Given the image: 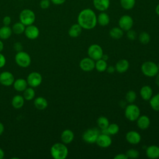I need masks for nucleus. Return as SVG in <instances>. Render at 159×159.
<instances>
[{"label":"nucleus","mask_w":159,"mask_h":159,"mask_svg":"<svg viewBox=\"0 0 159 159\" xmlns=\"http://www.w3.org/2000/svg\"><path fill=\"white\" fill-rule=\"evenodd\" d=\"M77 21L82 29L91 30L97 25V16L93 10L90 8H86L80 12Z\"/></svg>","instance_id":"obj_1"},{"label":"nucleus","mask_w":159,"mask_h":159,"mask_svg":"<svg viewBox=\"0 0 159 159\" xmlns=\"http://www.w3.org/2000/svg\"><path fill=\"white\" fill-rule=\"evenodd\" d=\"M50 154L54 159H65L68 155V149L63 142L55 143L51 147Z\"/></svg>","instance_id":"obj_2"},{"label":"nucleus","mask_w":159,"mask_h":159,"mask_svg":"<svg viewBox=\"0 0 159 159\" xmlns=\"http://www.w3.org/2000/svg\"><path fill=\"white\" fill-rule=\"evenodd\" d=\"M142 73L147 77H154L159 72L157 64L152 61H147L142 63L141 66Z\"/></svg>","instance_id":"obj_3"},{"label":"nucleus","mask_w":159,"mask_h":159,"mask_svg":"<svg viewBox=\"0 0 159 159\" xmlns=\"http://www.w3.org/2000/svg\"><path fill=\"white\" fill-rule=\"evenodd\" d=\"M124 115L125 118L129 121H136L140 115V108L133 103L127 105L124 110Z\"/></svg>","instance_id":"obj_4"},{"label":"nucleus","mask_w":159,"mask_h":159,"mask_svg":"<svg viewBox=\"0 0 159 159\" xmlns=\"http://www.w3.org/2000/svg\"><path fill=\"white\" fill-rule=\"evenodd\" d=\"M19 20L25 26L32 25L35 20V12L29 9H23L20 12Z\"/></svg>","instance_id":"obj_5"},{"label":"nucleus","mask_w":159,"mask_h":159,"mask_svg":"<svg viewBox=\"0 0 159 159\" xmlns=\"http://www.w3.org/2000/svg\"><path fill=\"white\" fill-rule=\"evenodd\" d=\"M15 61L18 66L22 68H27L31 63V58L29 53L22 50L16 53Z\"/></svg>","instance_id":"obj_6"},{"label":"nucleus","mask_w":159,"mask_h":159,"mask_svg":"<svg viewBox=\"0 0 159 159\" xmlns=\"http://www.w3.org/2000/svg\"><path fill=\"white\" fill-rule=\"evenodd\" d=\"M99 131L96 128H90L84 132L82 135L83 140L88 143H96Z\"/></svg>","instance_id":"obj_7"},{"label":"nucleus","mask_w":159,"mask_h":159,"mask_svg":"<svg viewBox=\"0 0 159 159\" xmlns=\"http://www.w3.org/2000/svg\"><path fill=\"white\" fill-rule=\"evenodd\" d=\"M103 54L102 48L98 44H92L88 48V55L89 57L94 61L102 58Z\"/></svg>","instance_id":"obj_8"},{"label":"nucleus","mask_w":159,"mask_h":159,"mask_svg":"<svg viewBox=\"0 0 159 159\" xmlns=\"http://www.w3.org/2000/svg\"><path fill=\"white\" fill-rule=\"evenodd\" d=\"M42 81V76L40 73L34 71L29 74L27 78V84L32 88H35L40 85Z\"/></svg>","instance_id":"obj_9"},{"label":"nucleus","mask_w":159,"mask_h":159,"mask_svg":"<svg viewBox=\"0 0 159 159\" xmlns=\"http://www.w3.org/2000/svg\"><path fill=\"white\" fill-rule=\"evenodd\" d=\"M119 27L122 29L124 31H127L132 29L134 20L132 17L129 15H123L122 16L118 22Z\"/></svg>","instance_id":"obj_10"},{"label":"nucleus","mask_w":159,"mask_h":159,"mask_svg":"<svg viewBox=\"0 0 159 159\" xmlns=\"http://www.w3.org/2000/svg\"><path fill=\"white\" fill-rule=\"evenodd\" d=\"M80 68L84 71L89 72L95 68V61L90 57H85L80 61Z\"/></svg>","instance_id":"obj_11"},{"label":"nucleus","mask_w":159,"mask_h":159,"mask_svg":"<svg viewBox=\"0 0 159 159\" xmlns=\"http://www.w3.org/2000/svg\"><path fill=\"white\" fill-rule=\"evenodd\" d=\"M96 143L100 147L107 148L112 144V139L110 135L101 133L99 134Z\"/></svg>","instance_id":"obj_12"},{"label":"nucleus","mask_w":159,"mask_h":159,"mask_svg":"<svg viewBox=\"0 0 159 159\" xmlns=\"http://www.w3.org/2000/svg\"><path fill=\"white\" fill-rule=\"evenodd\" d=\"M14 76L9 71H3L0 74V83L5 86H9L13 84Z\"/></svg>","instance_id":"obj_13"},{"label":"nucleus","mask_w":159,"mask_h":159,"mask_svg":"<svg viewBox=\"0 0 159 159\" xmlns=\"http://www.w3.org/2000/svg\"><path fill=\"white\" fill-rule=\"evenodd\" d=\"M24 34L27 37V38H28L29 39L34 40L39 37L40 31L39 28L37 26L32 24V25L26 26L25 29Z\"/></svg>","instance_id":"obj_14"},{"label":"nucleus","mask_w":159,"mask_h":159,"mask_svg":"<svg viewBox=\"0 0 159 159\" xmlns=\"http://www.w3.org/2000/svg\"><path fill=\"white\" fill-rule=\"evenodd\" d=\"M125 139L129 143L132 145H137L141 141V135L137 131L130 130L126 134Z\"/></svg>","instance_id":"obj_15"},{"label":"nucleus","mask_w":159,"mask_h":159,"mask_svg":"<svg viewBox=\"0 0 159 159\" xmlns=\"http://www.w3.org/2000/svg\"><path fill=\"white\" fill-rule=\"evenodd\" d=\"M145 154L150 159H157L159 158V147L152 145L146 148Z\"/></svg>","instance_id":"obj_16"},{"label":"nucleus","mask_w":159,"mask_h":159,"mask_svg":"<svg viewBox=\"0 0 159 159\" xmlns=\"http://www.w3.org/2000/svg\"><path fill=\"white\" fill-rule=\"evenodd\" d=\"M93 6L99 11H106L110 6V0H93Z\"/></svg>","instance_id":"obj_17"},{"label":"nucleus","mask_w":159,"mask_h":159,"mask_svg":"<svg viewBox=\"0 0 159 159\" xmlns=\"http://www.w3.org/2000/svg\"><path fill=\"white\" fill-rule=\"evenodd\" d=\"M136 121L138 127L142 130H145L148 129L150 124V119L146 115H140Z\"/></svg>","instance_id":"obj_18"},{"label":"nucleus","mask_w":159,"mask_h":159,"mask_svg":"<svg viewBox=\"0 0 159 159\" xmlns=\"http://www.w3.org/2000/svg\"><path fill=\"white\" fill-rule=\"evenodd\" d=\"M74 133L70 129H65L61 134V140L65 144L71 143L74 139Z\"/></svg>","instance_id":"obj_19"},{"label":"nucleus","mask_w":159,"mask_h":159,"mask_svg":"<svg viewBox=\"0 0 159 159\" xmlns=\"http://www.w3.org/2000/svg\"><path fill=\"white\" fill-rule=\"evenodd\" d=\"M140 95L144 101H149L153 96V90L150 86L145 85L141 88Z\"/></svg>","instance_id":"obj_20"},{"label":"nucleus","mask_w":159,"mask_h":159,"mask_svg":"<svg viewBox=\"0 0 159 159\" xmlns=\"http://www.w3.org/2000/svg\"><path fill=\"white\" fill-rule=\"evenodd\" d=\"M129 68V63L125 59L119 60L115 65L116 70L120 73H122L127 71Z\"/></svg>","instance_id":"obj_21"},{"label":"nucleus","mask_w":159,"mask_h":159,"mask_svg":"<svg viewBox=\"0 0 159 159\" xmlns=\"http://www.w3.org/2000/svg\"><path fill=\"white\" fill-rule=\"evenodd\" d=\"M27 80L23 78H18L14 80L13 83V86L15 90L19 92L24 91L27 88Z\"/></svg>","instance_id":"obj_22"},{"label":"nucleus","mask_w":159,"mask_h":159,"mask_svg":"<svg viewBox=\"0 0 159 159\" xmlns=\"http://www.w3.org/2000/svg\"><path fill=\"white\" fill-rule=\"evenodd\" d=\"M35 107L39 110H44L48 106V102L47 99L42 96L37 97L35 99L34 102Z\"/></svg>","instance_id":"obj_23"},{"label":"nucleus","mask_w":159,"mask_h":159,"mask_svg":"<svg viewBox=\"0 0 159 159\" xmlns=\"http://www.w3.org/2000/svg\"><path fill=\"white\" fill-rule=\"evenodd\" d=\"M110 18L109 15L104 12H101L97 17V23L101 26H106L109 24Z\"/></svg>","instance_id":"obj_24"},{"label":"nucleus","mask_w":159,"mask_h":159,"mask_svg":"<svg viewBox=\"0 0 159 159\" xmlns=\"http://www.w3.org/2000/svg\"><path fill=\"white\" fill-rule=\"evenodd\" d=\"M82 27L77 23L72 25L68 30V35L73 38L78 37L82 32Z\"/></svg>","instance_id":"obj_25"},{"label":"nucleus","mask_w":159,"mask_h":159,"mask_svg":"<svg viewBox=\"0 0 159 159\" xmlns=\"http://www.w3.org/2000/svg\"><path fill=\"white\" fill-rule=\"evenodd\" d=\"M119 125L116 123H112L109 124L107 129L101 130V133L114 135L117 134L119 132Z\"/></svg>","instance_id":"obj_26"},{"label":"nucleus","mask_w":159,"mask_h":159,"mask_svg":"<svg viewBox=\"0 0 159 159\" xmlns=\"http://www.w3.org/2000/svg\"><path fill=\"white\" fill-rule=\"evenodd\" d=\"M24 100L23 96L16 95L12 98V106L15 109H20L24 106Z\"/></svg>","instance_id":"obj_27"},{"label":"nucleus","mask_w":159,"mask_h":159,"mask_svg":"<svg viewBox=\"0 0 159 159\" xmlns=\"http://www.w3.org/2000/svg\"><path fill=\"white\" fill-rule=\"evenodd\" d=\"M12 33V29L9 26L3 25L0 28V39L6 40L11 36Z\"/></svg>","instance_id":"obj_28"},{"label":"nucleus","mask_w":159,"mask_h":159,"mask_svg":"<svg viewBox=\"0 0 159 159\" xmlns=\"http://www.w3.org/2000/svg\"><path fill=\"white\" fill-rule=\"evenodd\" d=\"M124 35V30L119 27H114L109 31V35L114 39H119Z\"/></svg>","instance_id":"obj_29"},{"label":"nucleus","mask_w":159,"mask_h":159,"mask_svg":"<svg viewBox=\"0 0 159 159\" xmlns=\"http://www.w3.org/2000/svg\"><path fill=\"white\" fill-rule=\"evenodd\" d=\"M150 106L155 111H159V93L152 96L149 100Z\"/></svg>","instance_id":"obj_30"},{"label":"nucleus","mask_w":159,"mask_h":159,"mask_svg":"<svg viewBox=\"0 0 159 159\" xmlns=\"http://www.w3.org/2000/svg\"><path fill=\"white\" fill-rule=\"evenodd\" d=\"M11 29L13 33L17 35H20L24 32L25 25H24L21 22H17L13 24Z\"/></svg>","instance_id":"obj_31"},{"label":"nucleus","mask_w":159,"mask_h":159,"mask_svg":"<svg viewBox=\"0 0 159 159\" xmlns=\"http://www.w3.org/2000/svg\"><path fill=\"white\" fill-rule=\"evenodd\" d=\"M107 67V61L101 58L95 62V68L99 72H104L106 70Z\"/></svg>","instance_id":"obj_32"},{"label":"nucleus","mask_w":159,"mask_h":159,"mask_svg":"<svg viewBox=\"0 0 159 159\" xmlns=\"http://www.w3.org/2000/svg\"><path fill=\"white\" fill-rule=\"evenodd\" d=\"M97 124L98 127L101 129H106L109 124V121L108 119L105 116H100L97 119Z\"/></svg>","instance_id":"obj_33"},{"label":"nucleus","mask_w":159,"mask_h":159,"mask_svg":"<svg viewBox=\"0 0 159 159\" xmlns=\"http://www.w3.org/2000/svg\"><path fill=\"white\" fill-rule=\"evenodd\" d=\"M23 92V97L27 101H30L35 97V93L32 87L27 88Z\"/></svg>","instance_id":"obj_34"},{"label":"nucleus","mask_w":159,"mask_h":159,"mask_svg":"<svg viewBox=\"0 0 159 159\" xmlns=\"http://www.w3.org/2000/svg\"><path fill=\"white\" fill-rule=\"evenodd\" d=\"M120 4L124 9L130 10L134 7L135 0H120Z\"/></svg>","instance_id":"obj_35"},{"label":"nucleus","mask_w":159,"mask_h":159,"mask_svg":"<svg viewBox=\"0 0 159 159\" xmlns=\"http://www.w3.org/2000/svg\"><path fill=\"white\" fill-rule=\"evenodd\" d=\"M139 40L141 43L146 45L149 43L150 40V36L148 33L146 32H142L139 35Z\"/></svg>","instance_id":"obj_36"},{"label":"nucleus","mask_w":159,"mask_h":159,"mask_svg":"<svg viewBox=\"0 0 159 159\" xmlns=\"http://www.w3.org/2000/svg\"><path fill=\"white\" fill-rule=\"evenodd\" d=\"M136 98H137L136 93L132 90L129 91L125 94V96L126 101L128 102L129 103H133L135 101Z\"/></svg>","instance_id":"obj_37"},{"label":"nucleus","mask_w":159,"mask_h":159,"mask_svg":"<svg viewBox=\"0 0 159 159\" xmlns=\"http://www.w3.org/2000/svg\"><path fill=\"white\" fill-rule=\"evenodd\" d=\"M128 158L131 159H135L139 157V152L138 150L134 148H130L125 153Z\"/></svg>","instance_id":"obj_38"},{"label":"nucleus","mask_w":159,"mask_h":159,"mask_svg":"<svg viewBox=\"0 0 159 159\" xmlns=\"http://www.w3.org/2000/svg\"><path fill=\"white\" fill-rule=\"evenodd\" d=\"M127 37L130 40H134L137 37V33L135 30L130 29L127 31Z\"/></svg>","instance_id":"obj_39"},{"label":"nucleus","mask_w":159,"mask_h":159,"mask_svg":"<svg viewBox=\"0 0 159 159\" xmlns=\"http://www.w3.org/2000/svg\"><path fill=\"white\" fill-rule=\"evenodd\" d=\"M50 0H41L39 3V6L41 9H47L50 7Z\"/></svg>","instance_id":"obj_40"},{"label":"nucleus","mask_w":159,"mask_h":159,"mask_svg":"<svg viewBox=\"0 0 159 159\" xmlns=\"http://www.w3.org/2000/svg\"><path fill=\"white\" fill-rule=\"evenodd\" d=\"M11 22V18L10 17V16H6L4 17V18L2 19V23H3L4 25L9 26Z\"/></svg>","instance_id":"obj_41"},{"label":"nucleus","mask_w":159,"mask_h":159,"mask_svg":"<svg viewBox=\"0 0 159 159\" xmlns=\"http://www.w3.org/2000/svg\"><path fill=\"white\" fill-rule=\"evenodd\" d=\"M14 48L16 51H17L18 52H20V51L22 50L23 47H22V45L20 42H16L14 44Z\"/></svg>","instance_id":"obj_42"},{"label":"nucleus","mask_w":159,"mask_h":159,"mask_svg":"<svg viewBox=\"0 0 159 159\" xmlns=\"http://www.w3.org/2000/svg\"><path fill=\"white\" fill-rule=\"evenodd\" d=\"M6 60L5 57L0 53V68H2L5 65H6Z\"/></svg>","instance_id":"obj_43"},{"label":"nucleus","mask_w":159,"mask_h":159,"mask_svg":"<svg viewBox=\"0 0 159 159\" xmlns=\"http://www.w3.org/2000/svg\"><path fill=\"white\" fill-rule=\"evenodd\" d=\"M127 158H128L125 153H119L114 157V159H127Z\"/></svg>","instance_id":"obj_44"},{"label":"nucleus","mask_w":159,"mask_h":159,"mask_svg":"<svg viewBox=\"0 0 159 159\" xmlns=\"http://www.w3.org/2000/svg\"><path fill=\"white\" fill-rule=\"evenodd\" d=\"M50 1L53 4L61 5V4H63L66 1V0H50Z\"/></svg>","instance_id":"obj_45"},{"label":"nucleus","mask_w":159,"mask_h":159,"mask_svg":"<svg viewBox=\"0 0 159 159\" xmlns=\"http://www.w3.org/2000/svg\"><path fill=\"white\" fill-rule=\"evenodd\" d=\"M109 73H113L115 71H116V68L115 66H107L106 70Z\"/></svg>","instance_id":"obj_46"},{"label":"nucleus","mask_w":159,"mask_h":159,"mask_svg":"<svg viewBox=\"0 0 159 159\" xmlns=\"http://www.w3.org/2000/svg\"><path fill=\"white\" fill-rule=\"evenodd\" d=\"M155 83L156 84L159 86V72L158 73V74L155 76Z\"/></svg>","instance_id":"obj_47"},{"label":"nucleus","mask_w":159,"mask_h":159,"mask_svg":"<svg viewBox=\"0 0 159 159\" xmlns=\"http://www.w3.org/2000/svg\"><path fill=\"white\" fill-rule=\"evenodd\" d=\"M4 126L2 124V123L0 122V135H2V134L4 132Z\"/></svg>","instance_id":"obj_48"},{"label":"nucleus","mask_w":159,"mask_h":159,"mask_svg":"<svg viewBox=\"0 0 159 159\" xmlns=\"http://www.w3.org/2000/svg\"><path fill=\"white\" fill-rule=\"evenodd\" d=\"M4 157V152L3 151V150L0 148V159H2Z\"/></svg>","instance_id":"obj_49"},{"label":"nucleus","mask_w":159,"mask_h":159,"mask_svg":"<svg viewBox=\"0 0 159 159\" xmlns=\"http://www.w3.org/2000/svg\"><path fill=\"white\" fill-rule=\"evenodd\" d=\"M155 12L159 16V4H158L155 7Z\"/></svg>","instance_id":"obj_50"},{"label":"nucleus","mask_w":159,"mask_h":159,"mask_svg":"<svg viewBox=\"0 0 159 159\" xmlns=\"http://www.w3.org/2000/svg\"><path fill=\"white\" fill-rule=\"evenodd\" d=\"M4 48V44L3 42L0 40V52L3 50Z\"/></svg>","instance_id":"obj_51"},{"label":"nucleus","mask_w":159,"mask_h":159,"mask_svg":"<svg viewBox=\"0 0 159 159\" xmlns=\"http://www.w3.org/2000/svg\"><path fill=\"white\" fill-rule=\"evenodd\" d=\"M108 58H109L108 56L107 55H106V54H103V55L102 57V59H103V60H104L106 61H107L108 60Z\"/></svg>","instance_id":"obj_52"},{"label":"nucleus","mask_w":159,"mask_h":159,"mask_svg":"<svg viewBox=\"0 0 159 159\" xmlns=\"http://www.w3.org/2000/svg\"><path fill=\"white\" fill-rule=\"evenodd\" d=\"M157 66H158V69H159V63L157 64Z\"/></svg>","instance_id":"obj_53"},{"label":"nucleus","mask_w":159,"mask_h":159,"mask_svg":"<svg viewBox=\"0 0 159 159\" xmlns=\"http://www.w3.org/2000/svg\"><path fill=\"white\" fill-rule=\"evenodd\" d=\"M19 1H24V0H19Z\"/></svg>","instance_id":"obj_54"}]
</instances>
